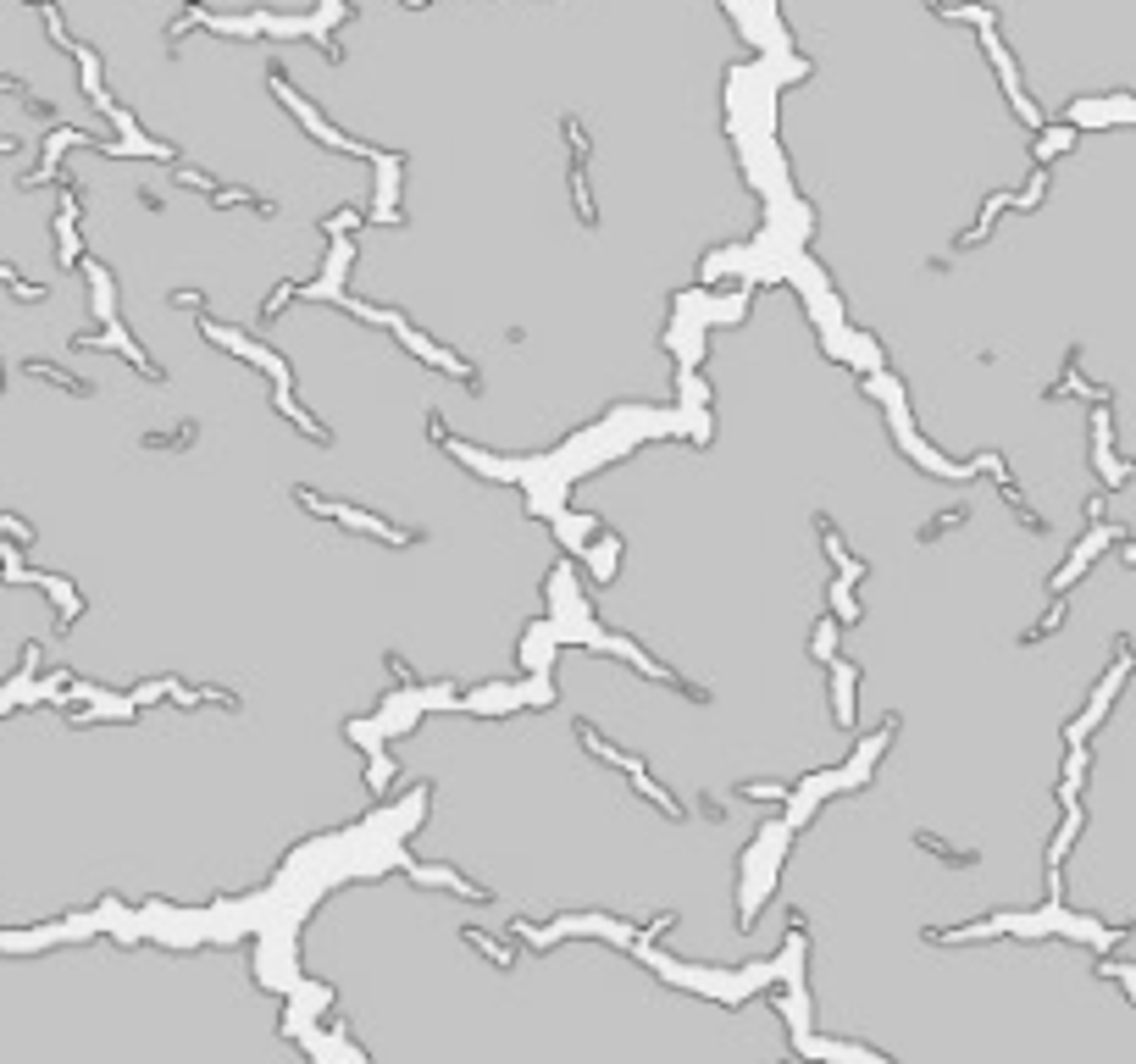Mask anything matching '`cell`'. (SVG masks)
<instances>
[{"label":"cell","instance_id":"obj_2","mask_svg":"<svg viewBox=\"0 0 1136 1064\" xmlns=\"http://www.w3.org/2000/svg\"><path fill=\"white\" fill-rule=\"evenodd\" d=\"M316 516H333V522H350V527H361V532H372V538H389V543H411V532H394L389 522H377V516H366V511H350V505H333V500H316V494H300Z\"/></svg>","mask_w":1136,"mask_h":1064},{"label":"cell","instance_id":"obj_11","mask_svg":"<svg viewBox=\"0 0 1136 1064\" xmlns=\"http://www.w3.org/2000/svg\"><path fill=\"white\" fill-rule=\"evenodd\" d=\"M743 798H787V787H771V782H754V787H743Z\"/></svg>","mask_w":1136,"mask_h":1064},{"label":"cell","instance_id":"obj_7","mask_svg":"<svg viewBox=\"0 0 1136 1064\" xmlns=\"http://www.w3.org/2000/svg\"><path fill=\"white\" fill-rule=\"evenodd\" d=\"M832 649H837V621H821V632H815V660H832Z\"/></svg>","mask_w":1136,"mask_h":1064},{"label":"cell","instance_id":"obj_10","mask_svg":"<svg viewBox=\"0 0 1136 1064\" xmlns=\"http://www.w3.org/2000/svg\"><path fill=\"white\" fill-rule=\"evenodd\" d=\"M954 522H965V511H943L937 522H926V532H920V538H937V532H943V527H954Z\"/></svg>","mask_w":1136,"mask_h":1064},{"label":"cell","instance_id":"obj_6","mask_svg":"<svg viewBox=\"0 0 1136 1064\" xmlns=\"http://www.w3.org/2000/svg\"><path fill=\"white\" fill-rule=\"evenodd\" d=\"M615 554H621V543H615V538H604V543L593 549V576H599V582H610V576H615Z\"/></svg>","mask_w":1136,"mask_h":1064},{"label":"cell","instance_id":"obj_8","mask_svg":"<svg viewBox=\"0 0 1136 1064\" xmlns=\"http://www.w3.org/2000/svg\"><path fill=\"white\" fill-rule=\"evenodd\" d=\"M1070 139H1076L1070 128H1059V133H1048V139H1037V161H1048V155H1054V150H1065Z\"/></svg>","mask_w":1136,"mask_h":1064},{"label":"cell","instance_id":"obj_5","mask_svg":"<svg viewBox=\"0 0 1136 1064\" xmlns=\"http://www.w3.org/2000/svg\"><path fill=\"white\" fill-rule=\"evenodd\" d=\"M854 721V665H837V726Z\"/></svg>","mask_w":1136,"mask_h":1064},{"label":"cell","instance_id":"obj_9","mask_svg":"<svg viewBox=\"0 0 1136 1064\" xmlns=\"http://www.w3.org/2000/svg\"><path fill=\"white\" fill-rule=\"evenodd\" d=\"M466 943H472V948H483V954H488V959H494V965H511V954H505V948H500V943H488V937H483V932H466Z\"/></svg>","mask_w":1136,"mask_h":1064},{"label":"cell","instance_id":"obj_4","mask_svg":"<svg viewBox=\"0 0 1136 1064\" xmlns=\"http://www.w3.org/2000/svg\"><path fill=\"white\" fill-rule=\"evenodd\" d=\"M72 222H78V200L67 194V205H61V217H56V228H61V266L78 261V228H72Z\"/></svg>","mask_w":1136,"mask_h":1064},{"label":"cell","instance_id":"obj_1","mask_svg":"<svg viewBox=\"0 0 1136 1064\" xmlns=\"http://www.w3.org/2000/svg\"><path fill=\"white\" fill-rule=\"evenodd\" d=\"M1126 671H1131V654H1126V637H1120V654H1115V665H1109V676H1104V687L1093 693V704H1087V715L1070 726V743H1081L1098 721H1104V710L1115 704V693H1120V682H1126Z\"/></svg>","mask_w":1136,"mask_h":1064},{"label":"cell","instance_id":"obj_3","mask_svg":"<svg viewBox=\"0 0 1136 1064\" xmlns=\"http://www.w3.org/2000/svg\"><path fill=\"white\" fill-rule=\"evenodd\" d=\"M1120 532H1126V527H1093V532H1087V538H1081V549L1070 554V565H1065V571L1054 576V588H1070V582H1076V576L1087 571V560H1093V554H1098V549H1104L1109 538H1120Z\"/></svg>","mask_w":1136,"mask_h":1064}]
</instances>
